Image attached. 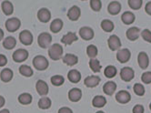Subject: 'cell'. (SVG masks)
Segmentation results:
<instances>
[{
	"instance_id": "obj_1",
	"label": "cell",
	"mask_w": 151,
	"mask_h": 113,
	"mask_svg": "<svg viewBox=\"0 0 151 113\" xmlns=\"http://www.w3.org/2000/svg\"><path fill=\"white\" fill-rule=\"evenodd\" d=\"M48 55L50 56V59L53 60H58L61 59V56L63 55V48L61 45L56 43L49 47L48 49Z\"/></svg>"
},
{
	"instance_id": "obj_2",
	"label": "cell",
	"mask_w": 151,
	"mask_h": 113,
	"mask_svg": "<svg viewBox=\"0 0 151 113\" xmlns=\"http://www.w3.org/2000/svg\"><path fill=\"white\" fill-rule=\"evenodd\" d=\"M33 66L37 70H45L48 67V60L44 56H36L33 59Z\"/></svg>"
},
{
	"instance_id": "obj_3",
	"label": "cell",
	"mask_w": 151,
	"mask_h": 113,
	"mask_svg": "<svg viewBox=\"0 0 151 113\" xmlns=\"http://www.w3.org/2000/svg\"><path fill=\"white\" fill-rule=\"evenodd\" d=\"M52 42V36L47 32H43L39 34V36L37 38V43L39 45V47L42 49H47L50 46V44Z\"/></svg>"
},
{
	"instance_id": "obj_4",
	"label": "cell",
	"mask_w": 151,
	"mask_h": 113,
	"mask_svg": "<svg viewBox=\"0 0 151 113\" xmlns=\"http://www.w3.org/2000/svg\"><path fill=\"white\" fill-rule=\"evenodd\" d=\"M135 77V71L132 67H122L120 70V78H122V80L126 81V82H129L131 81Z\"/></svg>"
},
{
	"instance_id": "obj_5",
	"label": "cell",
	"mask_w": 151,
	"mask_h": 113,
	"mask_svg": "<svg viewBox=\"0 0 151 113\" xmlns=\"http://www.w3.org/2000/svg\"><path fill=\"white\" fill-rule=\"evenodd\" d=\"M20 26H21V22L17 17H11L6 21V28L9 32L17 31L20 28Z\"/></svg>"
},
{
	"instance_id": "obj_6",
	"label": "cell",
	"mask_w": 151,
	"mask_h": 113,
	"mask_svg": "<svg viewBox=\"0 0 151 113\" xmlns=\"http://www.w3.org/2000/svg\"><path fill=\"white\" fill-rule=\"evenodd\" d=\"M131 99V95L127 90H119L116 94V100L120 104H127Z\"/></svg>"
},
{
	"instance_id": "obj_7",
	"label": "cell",
	"mask_w": 151,
	"mask_h": 113,
	"mask_svg": "<svg viewBox=\"0 0 151 113\" xmlns=\"http://www.w3.org/2000/svg\"><path fill=\"white\" fill-rule=\"evenodd\" d=\"M131 58L130 50L127 49H119L116 53V59L120 63H127Z\"/></svg>"
},
{
	"instance_id": "obj_8",
	"label": "cell",
	"mask_w": 151,
	"mask_h": 113,
	"mask_svg": "<svg viewBox=\"0 0 151 113\" xmlns=\"http://www.w3.org/2000/svg\"><path fill=\"white\" fill-rule=\"evenodd\" d=\"M19 40L25 46H29L33 42V35L28 30H24L19 34Z\"/></svg>"
},
{
	"instance_id": "obj_9",
	"label": "cell",
	"mask_w": 151,
	"mask_h": 113,
	"mask_svg": "<svg viewBox=\"0 0 151 113\" xmlns=\"http://www.w3.org/2000/svg\"><path fill=\"white\" fill-rule=\"evenodd\" d=\"M107 44H109V48L112 51L118 50L121 47V41L120 38H118L116 35H112L109 37V40H107Z\"/></svg>"
},
{
	"instance_id": "obj_10",
	"label": "cell",
	"mask_w": 151,
	"mask_h": 113,
	"mask_svg": "<svg viewBox=\"0 0 151 113\" xmlns=\"http://www.w3.org/2000/svg\"><path fill=\"white\" fill-rule=\"evenodd\" d=\"M28 58V52L24 49H19L13 53V59L16 62H23Z\"/></svg>"
},
{
	"instance_id": "obj_11",
	"label": "cell",
	"mask_w": 151,
	"mask_h": 113,
	"mask_svg": "<svg viewBox=\"0 0 151 113\" xmlns=\"http://www.w3.org/2000/svg\"><path fill=\"white\" fill-rule=\"evenodd\" d=\"M79 36L85 40H91L95 36V33L91 28L83 27L79 29Z\"/></svg>"
},
{
	"instance_id": "obj_12",
	"label": "cell",
	"mask_w": 151,
	"mask_h": 113,
	"mask_svg": "<svg viewBox=\"0 0 151 113\" xmlns=\"http://www.w3.org/2000/svg\"><path fill=\"white\" fill-rule=\"evenodd\" d=\"M82 98V91L81 89L78 88H73L68 92V99L72 102H78Z\"/></svg>"
},
{
	"instance_id": "obj_13",
	"label": "cell",
	"mask_w": 151,
	"mask_h": 113,
	"mask_svg": "<svg viewBox=\"0 0 151 113\" xmlns=\"http://www.w3.org/2000/svg\"><path fill=\"white\" fill-rule=\"evenodd\" d=\"M137 62L142 70H146L149 65V59L146 52H140L137 56Z\"/></svg>"
},
{
	"instance_id": "obj_14",
	"label": "cell",
	"mask_w": 151,
	"mask_h": 113,
	"mask_svg": "<svg viewBox=\"0 0 151 113\" xmlns=\"http://www.w3.org/2000/svg\"><path fill=\"white\" fill-rule=\"evenodd\" d=\"M101 80L99 76H88L84 80V84L88 88H95L96 87Z\"/></svg>"
},
{
	"instance_id": "obj_15",
	"label": "cell",
	"mask_w": 151,
	"mask_h": 113,
	"mask_svg": "<svg viewBox=\"0 0 151 113\" xmlns=\"http://www.w3.org/2000/svg\"><path fill=\"white\" fill-rule=\"evenodd\" d=\"M37 18L42 23H47L51 18V13L47 8H41L37 12Z\"/></svg>"
},
{
	"instance_id": "obj_16",
	"label": "cell",
	"mask_w": 151,
	"mask_h": 113,
	"mask_svg": "<svg viewBox=\"0 0 151 113\" xmlns=\"http://www.w3.org/2000/svg\"><path fill=\"white\" fill-rule=\"evenodd\" d=\"M81 15V10L78 6H73L68 9V17L71 21H77Z\"/></svg>"
},
{
	"instance_id": "obj_17",
	"label": "cell",
	"mask_w": 151,
	"mask_h": 113,
	"mask_svg": "<svg viewBox=\"0 0 151 113\" xmlns=\"http://www.w3.org/2000/svg\"><path fill=\"white\" fill-rule=\"evenodd\" d=\"M36 88H37V93L40 96H47L48 93V86L44 80H37L36 84Z\"/></svg>"
},
{
	"instance_id": "obj_18",
	"label": "cell",
	"mask_w": 151,
	"mask_h": 113,
	"mask_svg": "<svg viewBox=\"0 0 151 113\" xmlns=\"http://www.w3.org/2000/svg\"><path fill=\"white\" fill-rule=\"evenodd\" d=\"M140 35V29L137 27H132L127 30L126 36L130 41H135L139 38Z\"/></svg>"
},
{
	"instance_id": "obj_19",
	"label": "cell",
	"mask_w": 151,
	"mask_h": 113,
	"mask_svg": "<svg viewBox=\"0 0 151 113\" xmlns=\"http://www.w3.org/2000/svg\"><path fill=\"white\" fill-rule=\"evenodd\" d=\"M78 38V36L76 35V33L74 32H68L67 33L66 35H64L61 38V42L65 45H67V46H70V45L75 42V41H77Z\"/></svg>"
},
{
	"instance_id": "obj_20",
	"label": "cell",
	"mask_w": 151,
	"mask_h": 113,
	"mask_svg": "<svg viewBox=\"0 0 151 113\" xmlns=\"http://www.w3.org/2000/svg\"><path fill=\"white\" fill-rule=\"evenodd\" d=\"M116 89V84L113 81H107L103 86V91L107 96H112Z\"/></svg>"
},
{
	"instance_id": "obj_21",
	"label": "cell",
	"mask_w": 151,
	"mask_h": 113,
	"mask_svg": "<svg viewBox=\"0 0 151 113\" xmlns=\"http://www.w3.org/2000/svg\"><path fill=\"white\" fill-rule=\"evenodd\" d=\"M63 62L69 67H73L78 62V58L74 54H66L63 56Z\"/></svg>"
},
{
	"instance_id": "obj_22",
	"label": "cell",
	"mask_w": 151,
	"mask_h": 113,
	"mask_svg": "<svg viewBox=\"0 0 151 113\" xmlns=\"http://www.w3.org/2000/svg\"><path fill=\"white\" fill-rule=\"evenodd\" d=\"M107 10L109 13L112 16H116L120 12L121 10V4L117 1H112L109 3V7H107Z\"/></svg>"
},
{
	"instance_id": "obj_23",
	"label": "cell",
	"mask_w": 151,
	"mask_h": 113,
	"mask_svg": "<svg viewBox=\"0 0 151 113\" xmlns=\"http://www.w3.org/2000/svg\"><path fill=\"white\" fill-rule=\"evenodd\" d=\"M135 19H136L135 15L132 12H130V11H126V12H124L121 16V20L126 25H130V24L134 23Z\"/></svg>"
},
{
	"instance_id": "obj_24",
	"label": "cell",
	"mask_w": 151,
	"mask_h": 113,
	"mask_svg": "<svg viewBox=\"0 0 151 113\" xmlns=\"http://www.w3.org/2000/svg\"><path fill=\"white\" fill-rule=\"evenodd\" d=\"M68 80L72 83H78L81 80V73L77 70H71L68 74Z\"/></svg>"
},
{
	"instance_id": "obj_25",
	"label": "cell",
	"mask_w": 151,
	"mask_h": 113,
	"mask_svg": "<svg viewBox=\"0 0 151 113\" xmlns=\"http://www.w3.org/2000/svg\"><path fill=\"white\" fill-rule=\"evenodd\" d=\"M13 71L10 69H4L0 73V78L3 82H9L13 78Z\"/></svg>"
},
{
	"instance_id": "obj_26",
	"label": "cell",
	"mask_w": 151,
	"mask_h": 113,
	"mask_svg": "<svg viewBox=\"0 0 151 113\" xmlns=\"http://www.w3.org/2000/svg\"><path fill=\"white\" fill-rule=\"evenodd\" d=\"M63 28V21L59 18L54 19L50 24V30L53 33H58Z\"/></svg>"
},
{
	"instance_id": "obj_27",
	"label": "cell",
	"mask_w": 151,
	"mask_h": 113,
	"mask_svg": "<svg viewBox=\"0 0 151 113\" xmlns=\"http://www.w3.org/2000/svg\"><path fill=\"white\" fill-rule=\"evenodd\" d=\"M92 104L95 108H102L106 104V99L103 96H96L92 100Z\"/></svg>"
},
{
	"instance_id": "obj_28",
	"label": "cell",
	"mask_w": 151,
	"mask_h": 113,
	"mask_svg": "<svg viewBox=\"0 0 151 113\" xmlns=\"http://www.w3.org/2000/svg\"><path fill=\"white\" fill-rule=\"evenodd\" d=\"M17 45V40L13 37H7L3 41V47L6 49H13Z\"/></svg>"
},
{
	"instance_id": "obj_29",
	"label": "cell",
	"mask_w": 151,
	"mask_h": 113,
	"mask_svg": "<svg viewBox=\"0 0 151 113\" xmlns=\"http://www.w3.org/2000/svg\"><path fill=\"white\" fill-rule=\"evenodd\" d=\"M2 10L6 16H10L12 15L14 12V7L13 4L9 1H4L2 3Z\"/></svg>"
},
{
	"instance_id": "obj_30",
	"label": "cell",
	"mask_w": 151,
	"mask_h": 113,
	"mask_svg": "<svg viewBox=\"0 0 151 113\" xmlns=\"http://www.w3.org/2000/svg\"><path fill=\"white\" fill-rule=\"evenodd\" d=\"M51 99L47 97H42L39 100H38V107L41 109H47L51 107Z\"/></svg>"
},
{
	"instance_id": "obj_31",
	"label": "cell",
	"mask_w": 151,
	"mask_h": 113,
	"mask_svg": "<svg viewBox=\"0 0 151 113\" xmlns=\"http://www.w3.org/2000/svg\"><path fill=\"white\" fill-rule=\"evenodd\" d=\"M114 28H115L114 23L111 20H109V19H104V20H102V22H101V28L104 31H106V32H111V31H113Z\"/></svg>"
},
{
	"instance_id": "obj_32",
	"label": "cell",
	"mask_w": 151,
	"mask_h": 113,
	"mask_svg": "<svg viewBox=\"0 0 151 113\" xmlns=\"http://www.w3.org/2000/svg\"><path fill=\"white\" fill-rule=\"evenodd\" d=\"M32 96L29 93H22L18 97V101L23 105H28L32 102Z\"/></svg>"
},
{
	"instance_id": "obj_33",
	"label": "cell",
	"mask_w": 151,
	"mask_h": 113,
	"mask_svg": "<svg viewBox=\"0 0 151 113\" xmlns=\"http://www.w3.org/2000/svg\"><path fill=\"white\" fill-rule=\"evenodd\" d=\"M117 73V70H116V67H114V66H107L106 67H105V71H104V74L106 78H114Z\"/></svg>"
},
{
	"instance_id": "obj_34",
	"label": "cell",
	"mask_w": 151,
	"mask_h": 113,
	"mask_svg": "<svg viewBox=\"0 0 151 113\" xmlns=\"http://www.w3.org/2000/svg\"><path fill=\"white\" fill-rule=\"evenodd\" d=\"M89 67H90L91 70L93 72H95V73L100 72L101 67H102L101 65H100V62L98 59H90V61H89Z\"/></svg>"
},
{
	"instance_id": "obj_35",
	"label": "cell",
	"mask_w": 151,
	"mask_h": 113,
	"mask_svg": "<svg viewBox=\"0 0 151 113\" xmlns=\"http://www.w3.org/2000/svg\"><path fill=\"white\" fill-rule=\"evenodd\" d=\"M19 72H20L21 75H23L25 77H31L32 75H33V70H32L31 67L29 66H27V65L20 66Z\"/></svg>"
},
{
	"instance_id": "obj_36",
	"label": "cell",
	"mask_w": 151,
	"mask_h": 113,
	"mask_svg": "<svg viewBox=\"0 0 151 113\" xmlns=\"http://www.w3.org/2000/svg\"><path fill=\"white\" fill-rule=\"evenodd\" d=\"M99 50L98 48H96L95 45H89V46L87 48V54L89 56L90 59H95L96 56H98Z\"/></svg>"
},
{
	"instance_id": "obj_37",
	"label": "cell",
	"mask_w": 151,
	"mask_h": 113,
	"mask_svg": "<svg viewBox=\"0 0 151 113\" xmlns=\"http://www.w3.org/2000/svg\"><path fill=\"white\" fill-rule=\"evenodd\" d=\"M65 82V78L63 76H60V75H55L51 78V83L54 85V86H57V87H59L61 85H63Z\"/></svg>"
},
{
	"instance_id": "obj_38",
	"label": "cell",
	"mask_w": 151,
	"mask_h": 113,
	"mask_svg": "<svg viewBox=\"0 0 151 113\" xmlns=\"http://www.w3.org/2000/svg\"><path fill=\"white\" fill-rule=\"evenodd\" d=\"M127 3H128V6L130 7V8L134 10H138L142 7L143 1L142 0H128Z\"/></svg>"
},
{
	"instance_id": "obj_39",
	"label": "cell",
	"mask_w": 151,
	"mask_h": 113,
	"mask_svg": "<svg viewBox=\"0 0 151 113\" xmlns=\"http://www.w3.org/2000/svg\"><path fill=\"white\" fill-rule=\"evenodd\" d=\"M134 92L137 96H143L145 94V88L142 84L140 83H136L134 85Z\"/></svg>"
},
{
	"instance_id": "obj_40",
	"label": "cell",
	"mask_w": 151,
	"mask_h": 113,
	"mask_svg": "<svg viewBox=\"0 0 151 113\" xmlns=\"http://www.w3.org/2000/svg\"><path fill=\"white\" fill-rule=\"evenodd\" d=\"M90 7L94 11L99 12L102 7V3L100 0H90Z\"/></svg>"
},
{
	"instance_id": "obj_41",
	"label": "cell",
	"mask_w": 151,
	"mask_h": 113,
	"mask_svg": "<svg viewBox=\"0 0 151 113\" xmlns=\"http://www.w3.org/2000/svg\"><path fill=\"white\" fill-rule=\"evenodd\" d=\"M141 80L145 84H150L151 83V71L144 72L141 76Z\"/></svg>"
},
{
	"instance_id": "obj_42",
	"label": "cell",
	"mask_w": 151,
	"mask_h": 113,
	"mask_svg": "<svg viewBox=\"0 0 151 113\" xmlns=\"http://www.w3.org/2000/svg\"><path fill=\"white\" fill-rule=\"evenodd\" d=\"M141 37L143 39L148 43H151V31L149 29H144L141 32Z\"/></svg>"
},
{
	"instance_id": "obj_43",
	"label": "cell",
	"mask_w": 151,
	"mask_h": 113,
	"mask_svg": "<svg viewBox=\"0 0 151 113\" xmlns=\"http://www.w3.org/2000/svg\"><path fill=\"white\" fill-rule=\"evenodd\" d=\"M133 113H144L145 109H144V107L142 105H136L134 108H133Z\"/></svg>"
},
{
	"instance_id": "obj_44",
	"label": "cell",
	"mask_w": 151,
	"mask_h": 113,
	"mask_svg": "<svg viewBox=\"0 0 151 113\" xmlns=\"http://www.w3.org/2000/svg\"><path fill=\"white\" fill-rule=\"evenodd\" d=\"M7 63V59L6 56L3 54H0V67H4Z\"/></svg>"
},
{
	"instance_id": "obj_45",
	"label": "cell",
	"mask_w": 151,
	"mask_h": 113,
	"mask_svg": "<svg viewBox=\"0 0 151 113\" xmlns=\"http://www.w3.org/2000/svg\"><path fill=\"white\" fill-rule=\"evenodd\" d=\"M58 113H73L72 109L68 108V107H62L61 109H59Z\"/></svg>"
},
{
	"instance_id": "obj_46",
	"label": "cell",
	"mask_w": 151,
	"mask_h": 113,
	"mask_svg": "<svg viewBox=\"0 0 151 113\" xmlns=\"http://www.w3.org/2000/svg\"><path fill=\"white\" fill-rule=\"evenodd\" d=\"M145 10H146V13L148 14L149 16H151V1L147 2L146 7H145Z\"/></svg>"
},
{
	"instance_id": "obj_47",
	"label": "cell",
	"mask_w": 151,
	"mask_h": 113,
	"mask_svg": "<svg viewBox=\"0 0 151 113\" xmlns=\"http://www.w3.org/2000/svg\"><path fill=\"white\" fill-rule=\"evenodd\" d=\"M4 105H5V99L2 96H0V109H1Z\"/></svg>"
},
{
	"instance_id": "obj_48",
	"label": "cell",
	"mask_w": 151,
	"mask_h": 113,
	"mask_svg": "<svg viewBox=\"0 0 151 113\" xmlns=\"http://www.w3.org/2000/svg\"><path fill=\"white\" fill-rule=\"evenodd\" d=\"M3 38H4V32L1 28H0V41L3 39Z\"/></svg>"
},
{
	"instance_id": "obj_49",
	"label": "cell",
	"mask_w": 151,
	"mask_h": 113,
	"mask_svg": "<svg viewBox=\"0 0 151 113\" xmlns=\"http://www.w3.org/2000/svg\"><path fill=\"white\" fill-rule=\"evenodd\" d=\"M0 113H9V110L5 109H2V110H0Z\"/></svg>"
},
{
	"instance_id": "obj_50",
	"label": "cell",
	"mask_w": 151,
	"mask_h": 113,
	"mask_svg": "<svg viewBox=\"0 0 151 113\" xmlns=\"http://www.w3.org/2000/svg\"><path fill=\"white\" fill-rule=\"evenodd\" d=\"M96 113H105V112H104V111H102V110H100V111H98Z\"/></svg>"
},
{
	"instance_id": "obj_51",
	"label": "cell",
	"mask_w": 151,
	"mask_h": 113,
	"mask_svg": "<svg viewBox=\"0 0 151 113\" xmlns=\"http://www.w3.org/2000/svg\"><path fill=\"white\" fill-rule=\"evenodd\" d=\"M149 109H150V110H151V103L149 104Z\"/></svg>"
}]
</instances>
